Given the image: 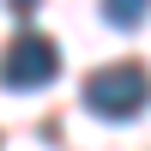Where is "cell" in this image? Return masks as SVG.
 <instances>
[{
	"label": "cell",
	"mask_w": 151,
	"mask_h": 151,
	"mask_svg": "<svg viewBox=\"0 0 151 151\" xmlns=\"http://www.w3.org/2000/svg\"><path fill=\"white\" fill-rule=\"evenodd\" d=\"M12 6H18V12H30V6H36V0H12Z\"/></svg>",
	"instance_id": "277c9868"
},
{
	"label": "cell",
	"mask_w": 151,
	"mask_h": 151,
	"mask_svg": "<svg viewBox=\"0 0 151 151\" xmlns=\"http://www.w3.org/2000/svg\"><path fill=\"white\" fill-rule=\"evenodd\" d=\"M103 12H109V24H121V30H133V24H145L151 0H103Z\"/></svg>",
	"instance_id": "3957f363"
},
{
	"label": "cell",
	"mask_w": 151,
	"mask_h": 151,
	"mask_svg": "<svg viewBox=\"0 0 151 151\" xmlns=\"http://www.w3.org/2000/svg\"><path fill=\"white\" fill-rule=\"evenodd\" d=\"M85 103H91L97 115H109V121H127V115H139V109L151 103V73L139 67V60L97 67L91 79H85Z\"/></svg>",
	"instance_id": "6da1fadb"
},
{
	"label": "cell",
	"mask_w": 151,
	"mask_h": 151,
	"mask_svg": "<svg viewBox=\"0 0 151 151\" xmlns=\"http://www.w3.org/2000/svg\"><path fill=\"white\" fill-rule=\"evenodd\" d=\"M60 73V48L48 42V36L24 30L18 42L0 55V85H12V91H36V85H48Z\"/></svg>",
	"instance_id": "7a4b0ae2"
}]
</instances>
